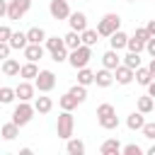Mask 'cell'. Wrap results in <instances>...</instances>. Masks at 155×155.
<instances>
[{"label": "cell", "instance_id": "b9f144b4", "mask_svg": "<svg viewBox=\"0 0 155 155\" xmlns=\"http://www.w3.org/2000/svg\"><path fill=\"white\" fill-rule=\"evenodd\" d=\"M145 29L150 31V36H155V19H148V24H145Z\"/></svg>", "mask_w": 155, "mask_h": 155}, {"label": "cell", "instance_id": "ba28073f", "mask_svg": "<svg viewBox=\"0 0 155 155\" xmlns=\"http://www.w3.org/2000/svg\"><path fill=\"white\" fill-rule=\"evenodd\" d=\"M34 85H36V90H39L41 94H46V92H51V90L56 87V75H53L51 70H39Z\"/></svg>", "mask_w": 155, "mask_h": 155}, {"label": "cell", "instance_id": "3957f363", "mask_svg": "<svg viewBox=\"0 0 155 155\" xmlns=\"http://www.w3.org/2000/svg\"><path fill=\"white\" fill-rule=\"evenodd\" d=\"M73 131H75V116H73V111L61 109L58 121H56V133H58V138L68 140V138H73Z\"/></svg>", "mask_w": 155, "mask_h": 155}, {"label": "cell", "instance_id": "8992f818", "mask_svg": "<svg viewBox=\"0 0 155 155\" xmlns=\"http://www.w3.org/2000/svg\"><path fill=\"white\" fill-rule=\"evenodd\" d=\"M34 114H36V107H34V104L19 102V104L15 107V111H12V121H15L17 126H27V124L34 119Z\"/></svg>", "mask_w": 155, "mask_h": 155}, {"label": "cell", "instance_id": "7bdbcfd3", "mask_svg": "<svg viewBox=\"0 0 155 155\" xmlns=\"http://www.w3.org/2000/svg\"><path fill=\"white\" fill-rule=\"evenodd\" d=\"M148 94H150V97H155V80L148 85Z\"/></svg>", "mask_w": 155, "mask_h": 155}, {"label": "cell", "instance_id": "44dd1931", "mask_svg": "<svg viewBox=\"0 0 155 155\" xmlns=\"http://www.w3.org/2000/svg\"><path fill=\"white\" fill-rule=\"evenodd\" d=\"M65 153L68 155H85V143L80 138H68L65 140Z\"/></svg>", "mask_w": 155, "mask_h": 155}, {"label": "cell", "instance_id": "f1b7e54d", "mask_svg": "<svg viewBox=\"0 0 155 155\" xmlns=\"http://www.w3.org/2000/svg\"><path fill=\"white\" fill-rule=\"evenodd\" d=\"M78 104H80V102H78V99H75L70 92H65V94H61V97H58V107H61V109H68V111H73Z\"/></svg>", "mask_w": 155, "mask_h": 155}, {"label": "cell", "instance_id": "9a60e30c", "mask_svg": "<svg viewBox=\"0 0 155 155\" xmlns=\"http://www.w3.org/2000/svg\"><path fill=\"white\" fill-rule=\"evenodd\" d=\"M126 126L131 128V131H140L143 126H145V114L138 109V111H131L128 116H126Z\"/></svg>", "mask_w": 155, "mask_h": 155}, {"label": "cell", "instance_id": "2e32d148", "mask_svg": "<svg viewBox=\"0 0 155 155\" xmlns=\"http://www.w3.org/2000/svg\"><path fill=\"white\" fill-rule=\"evenodd\" d=\"M121 148H124V145L119 143V138H107V140L99 145V153H102V155H119Z\"/></svg>", "mask_w": 155, "mask_h": 155}, {"label": "cell", "instance_id": "7402d4cb", "mask_svg": "<svg viewBox=\"0 0 155 155\" xmlns=\"http://www.w3.org/2000/svg\"><path fill=\"white\" fill-rule=\"evenodd\" d=\"M19 128H22V126H17L15 121L2 124V131H0V133H2V140H15V138L19 136Z\"/></svg>", "mask_w": 155, "mask_h": 155}, {"label": "cell", "instance_id": "8d00e7d4", "mask_svg": "<svg viewBox=\"0 0 155 155\" xmlns=\"http://www.w3.org/2000/svg\"><path fill=\"white\" fill-rule=\"evenodd\" d=\"M121 153H124V155H140V153H143V148H140L138 143H128V145H124V148H121Z\"/></svg>", "mask_w": 155, "mask_h": 155}, {"label": "cell", "instance_id": "ee69618b", "mask_svg": "<svg viewBox=\"0 0 155 155\" xmlns=\"http://www.w3.org/2000/svg\"><path fill=\"white\" fill-rule=\"evenodd\" d=\"M148 68H150V73H153V78H155V58L150 61V65H148Z\"/></svg>", "mask_w": 155, "mask_h": 155}, {"label": "cell", "instance_id": "6da1fadb", "mask_svg": "<svg viewBox=\"0 0 155 155\" xmlns=\"http://www.w3.org/2000/svg\"><path fill=\"white\" fill-rule=\"evenodd\" d=\"M97 121H99V126H102L104 131H114V128H119V116H116L114 104L102 102V104L97 107Z\"/></svg>", "mask_w": 155, "mask_h": 155}, {"label": "cell", "instance_id": "4dcf8cb0", "mask_svg": "<svg viewBox=\"0 0 155 155\" xmlns=\"http://www.w3.org/2000/svg\"><path fill=\"white\" fill-rule=\"evenodd\" d=\"M68 92H70V94H73V97H75V99H78L80 104H82V102L87 99V87H85V85H80V82H75V85H73V87H70Z\"/></svg>", "mask_w": 155, "mask_h": 155}, {"label": "cell", "instance_id": "30bf717a", "mask_svg": "<svg viewBox=\"0 0 155 155\" xmlns=\"http://www.w3.org/2000/svg\"><path fill=\"white\" fill-rule=\"evenodd\" d=\"M15 90H17L19 102H29V99H34V94H36V85H34L31 80H22Z\"/></svg>", "mask_w": 155, "mask_h": 155}, {"label": "cell", "instance_id": "484cf974", "mask_svg": "<svg viewBox=\"0 0 155 155\" xmlns=\"http://www.w3.org/2000/svg\"><path fill=\"white\" fill-rule=\"evenodd\" d=\"M27 36H29V44H41V41L48 39L46 31H44V27H31V29H27Z\"/></svg>", "mask_w": 155, "mask_h": 155}, {"label": "cell", "instance_id": "9c48e42d", "mask_svg": "<svg viewBox=\"0 0 155 155\" xmlns=\"http://www.w3.org/2000/svg\"><path fill=\"white\" fill-rule=\"evenodd\" d=\"M70 12H73V10H70L68 0H51V2H48V15H51L53 19H58V22H61V19H68Z\"/></svg>", "mask_w": 155, "mask_h": 155}, {"label": "cell", "instance_id": "74e56055", "mask_svg": "<svg viewBox=\"0 0 155 155\" xmlns=\"http://www.w3.org/2000/svg\"><path fill=\"white\" fill-rule=\"evenodd\" d=\"M12 34H15V31H12L7 24H2V27H0V41H10V39H12Z\"/></svg>", "mask_w": 155, "mask_h": 155}, {"label": "cell", "instance_id": "7c38bea8", "mask_svg": "<svg viewBox=\"0 0 155 155\" xmlns=\"http://www.w3.org/2000/svg\"><path fill=\"white\" fill-rule=\"evenodd\" d=\"M114 82H116L114 70H109V68L102 65V70L94 73V85H97V87H109V85H114Z\"/></svg>", "mask_w": 155, "mask_h": 155}, {"label": "cell", "instance_id": "83f0119b", "mask_svg": "<svg viewBox=\"0 0 155 155\" xmlns=\"http://www.w3.org/2000/svg\"><path fill=\"white\" fill-rule=\"evenodd\" d=\"M78 82L80 85H85V87H90V85H94V73L85 65V68H80L78 70Z\"/></svg>", "mask_w": 155, "mask_h": 155}, {"label": "cell", "instance_id": "8fae6325", "mask_svg": "<svg viewBox=\"0 0 155 155\" xmlns=\"http://www.w3.org/2000/svg\"><path fill=\"white\" fill-rule=\"evenodd\" d=\"M114 78H116V82H119V85H128V82H133V80H136V70H133V68H128L126 63H121V65L114 70Z\"/></svg>", "mask_w": 155, "mask_h": 155}, {"label": "cell", "instance_id": "603a6c76", "mask_svg": "<svg viewBox=\"0 0 155 155\" xmlns=\"http://www.w3.org/2000/svg\"><path fill=\"white\" fill-rule=\"evenodd\" d=\"M63 41H65V46L73 51V48H78V46H82V34L80 31H75V29H70L65 36H63Z\"/></svg>", "mask_w": 155, "mask_h": 155}, {"label": "cell", "instance_id": "d590c367", "mask_svg": "<svg viewBox=\"0 0 155 155\" xmlns=\"http://www.w3.org/2000/svg\"><path fill=\"white\" fill-rule=\"evenodd\" d=\"M140 133H143L148 140H155V121H145V126L140 128Z\"/></svg>", "mask_w": 155, "mask_h": 155}, {"label": "cell", "instance_id": "7a4b0ae2", "mask_svg": "<svg viewBox=\"0 0 155 155\" xmlns=\"http://www.w3.org/2000/svg\"><path fill=\"white\" fill-rule=\"evenodd\" d=\"M44 44H46V51L51 53V61H56V63H63V61H68V56H70V48L65 46L63 36H48Z\"/></svg>", "mask_w": 155, "mask_h": 155}, {"label": "cell", "instance_id": "60d3db41", "mask_svg": "<svg viewBox=\"0 0 155 155\" xmlns=\"http://www.w3.org/2000/svg\"><path fill=\"white\" fill-rule=\"evenodd\" d=\"M145 51H148V53L155 58V36H150V39H148V44H145Z\"/></svg>", "mask_w": 155, "mask_h": 155}, {"label": "cell", "instance_id": "ab89813d", "mask_svg": "<svg viewBox=\"0 0 155 155\" xmlns=\"http://www.w3.org/2000/svg\"><path fill=\"white\" fill-rule=\"evenodd\" d=\"M10 51H12L10 41H0V58H2V61H5V58H10Z\"/></svg>", "mask_w": 155, "mask_h": 155}, {"label": "cell", "instance_id": "e575fe53", "mask_svg": "<svg viewBox=\"0 0 155 155\" xmlns=\"http://www.w3.org/2000/svg\"><path fill=\"white\" fill-rule=\"evenodd\" d=\"M15 97H17V90H12V87H0V102H2V104H10Z\"/></svg>", "mask_w": 155, "mask_h": 155}, {"label": "cell", "instance_id": "836d02e7", "mask_svg": "<svg viewBox=\"0 0 155 155\" xmlns=\"http://www.w3.org/2000/svg\"><path fill=\"white\" fill-rule=\"evenodd\" d=\"M128 51H136V53H140V51H145V41H140L138 36H128V46H126Z\"/></svg>", "mask_w": 155, "mask_h": 155}, {"label": "cell", "instance_id": "d4e9b609", "mask_svg": "<svg viewBox=\"0 0 155 155\" xmlns=\"http://www.w3.org/2000/svg\"><path fill=\"white\" fill-rule=\"evenodd\" d=\"M153 80H155V78H153L150 68H143V65H140V68H136V82H138V85L148 87V85H150Z\"/></svg>", "mask_w": 155, "mask_h": 155}, {"label": "cell", "instance_id": "1f68e13d", "mask_svg": "<svg viewBox=\"0 0 155 155\" xmlns=\"http://www.w3.org/2000/svg\"><path fill=\"white\" fill-rule=\"evenodd\" d=\"M97 36H99V31H97V29H90V27H87V29L82 31V44H87V46H94V44L99 41Z\"/></svg>", "mask_w": 155, "mask_h": 155}, {"label": "cell", "instance_id": "f6af8a7d", "mask_svg": "<svg viewBox=\"0 0 155 155\" xmlns=\"http://www.w3.org/2000/svg\"><path fill=\"white\" fill-rule=\"evenodd\" d=\"M148 155H155V145H150V148H148Z\"/></svg>", "mask_w": 155, "mask_h": 155}, {"label": "cell", "instance_id": "7dc6e473", "mask_svg": "<svg viewBox=\"0 0 155 155\" xmlns=\"http://www.w3.org/2000/svg\"><path fill=\"white\" fill-rule=\"evenodd\" d=\"M153 2H155V0H153Z\"/></svg>", "mask_w": 155, "mask_h": 155}, {"label": "cell", "instance_id": "5b68a950", "mask_svg": "<svg viewBox=\"0 0 155 155\" xmlns=\"http://www.w3.org/2000/svg\"><path fill=\"white\" fill-rule=\"evenodd\" d=\"M90 58H92V46L82 44V46H78V48H73V51H70L68 63H70L75 70H80V68H85V65L90 63Z\"/></svg>", "mask_w": 155, "mask_h": 155}, {"label": "cell", "instance_id": "cb8c5ba5", "mask_svg": "<svg viewBox=\"0 0 155 155\" xmlns=\"http://www.w3.org/2000/svg\"><path fill=\"white\" fill-rule=\"evenodd\" d=\"M36 75H39V68H36L34 61H27L19 70V78H24V80H36Z\"/></svg>", "mask_w": 155, "mask_h": 155}, {"label": "cell", "instance_id": "52a82bcc", "mask_svg": "<svg viewBox=\"0 0 155 155\" xmlns=\"http://www.w3.org/2000/svg\"><path fill=\"white\" fill-rule=\"evenodd\" d=\"M31 7V0H7V19L17 22L22 19Z\"/></svg>", "mask_w": 155, "mask_h": 155}, {"label": "cell", "instance_id": "d6986e66", "mask_svg": "<svg viewBox=\"0 0 155 155\" xmlns=\"http://www.w3.org/2000/svg\"><path fill=\"white\" fill-rule=\"evenodd\" d=\"M44 51H46V48H44L41 44H29V46L24 48V58L36 63V61H41V58H44Z\"/></svg>", "mask_w": 155, "mask_h": 155}, {"label": "cell", "instance_id": "ac0fdd59", "mask_svg": "<svg viewBox=\"0 0 155 155\" xmlns=\"http://www.w3.org/2000/svg\"><path fill=\"white\" fill-rule=\"evenodd\" d=\"M109 46H111V48H116V51L126 48V46H128V34H124L121 29H119V31H114V34L109 36Z\"/></svg>", "mask_w": 155, "mask_h": 155}, {"label": "cell", "instance_id": "5bb4252c", "mask_svg": "<svg viewBox=\"0 0 155 155\" xmlns=\"http://www.w3.org/2000/svg\"><path fill=\"white\" fill-rule=\"evenodd\" d=\"M121 63H124V61H121V56L116 53V48H109V51H104V53H102V65H104V68L116 70Z\"/></svg>", "mask_w": 155, "mask_h": 155}, {"label": "cell", "instance_id": "e0dca14e", "mask_svg": "<svg viewBox=\"0 0 155 155\" xmlns=\"http://www.w3.org/2000/svg\"><path fill=\"white\" fill-rule=\"evenodd\" d=\"M10 46H12L15 51H24V48L29 46V36H27V31H15L12 39H10Z\"/></svg>", "mask_w": 155, "mask_h": 155}, {"label": "cell", "instance_id": "f546056e", "mask_svg": "<svg viewBox=\"0 0 155 155\" xmlns=\"http://www.w3.org/2000/svg\"><path fill=\"white\" fill-rule=\"evenodd\" d=\"M138 109H140L143 114H150V111H155V97H150V94H143V97H138Z\"/></svg>", "mask_w": 155, "mask_h": 155}, {"label": "cell", "instance_id": "ffe728a7", "mask_svg": "<svg viewBox=\"0 0 155 155\" xmlns=\"http://www.w3.org/2000/svg\"><path fill=\"white\" fill-rule=\"evenodd\" d=\"M19 70H22L19 61H15V58H5V61H2V75L15 78V75H19Z\"/></svg>", "mask_w": 155, "mask_h": 155}, {"label": "cell", "instance_id": "f35d334b", "mask_svg": "<svg viewBox=\"0 0 155 155\" xmlns=\"http://www.w3.org/2000/svg\"><path fill=\"white\" fill-rule=\"evenodd\" d=\"M133 36H138L140 41H145V44H148V39H150V31H148L145 27H136V34H133Z\"/></svg>", "mask_w": 155, "mask_h": 155}, {"label": "cell", "instance_id": "d6a6232c", "mask_svg": "<svg viewBox=\"0 0 155 155\" xmlns=\"http://www.w3.org/2000/svg\"><path fill=\"white\" fill-rule=\"evenodd\" d=\"M124 63L128 65V68H140V53H136V51H128L126 56H124Z\"/></svg>", "mask_w": 155, "mask_h": 155}, {"label": "cell", "instance_id": "277c9868", "mask_svg": "<svg viewBox=\"0 0 155 155\" xmlns=\"http://www.w3.org/2000/svg\"><path fill=\"white\" fill-rule=\"evenodd\" d=\"M121 29V17L116 15V12H107L99 22H97V31H99V36H111L114 31H119Z\"/></svg>", "mask_w": 155, "mask_h": 155}, {"label": "cell", "instance_id": "bcb514c9", "mask_svg": "<svg viewBox=\"0 0 155 155\" xmlns=\"http://www.w3.org/2000/svg\"><path fill=\"white\" fill-rule=\"evenodd\" d=\"M126 2H136V0H126Z\"/></svg>", "mask_w": 155, "mask_h": 155}, {"label": "cell", "instance_id": "4fadbf2b", "mask_svg": "<svg viewBox=\"0 0 155 155\" xmlns=\"http://www.w3.org/2000/svg\"><path fill=\"white\" fill-rule=\"evenodd\" d=\"M68 24H70V29H75V31H85L87 29V15L85 12H70V17H68Z\"/></svg>", "mask_w": 155, "mask_h": 155}, {"label": "cell", "instance_id": "4316f807", "mask_svg": "<svg viewBox=\"0 0 155 155\" xmlns=\"http://www.w3.org/2000/svg\"><path fill=\"white\" fill-rule=\"evenodd\" d=\"M34 107H36V114H48L53 109V99L51 97H36L34 99Z\"/></svg>", "mask_w": 155, "mask_h": 155}]
</instances>
